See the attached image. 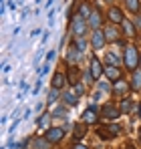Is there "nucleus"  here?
<instances>
[{"label": "nucleus", "instance_id": "1", "mask_svg": "<svg viewBox=\"0 0 141 149\" xmlns=\"http://www.w3.org/2000/svg\"><path fill=\"white\" fill-rule=\"evenodd\" d=\"M123 52H125V56H123L125 67H127L129 71H135V69H137V65H139V54H137V49H135L133 45H127Z\"/></svg>", "mask_w": 141, "mask_h": 149}, {"label": "nucleus", "instance_id": "2", "mask_svg": "<svg viewBox=\"0 0 141 149\" xmlns=\"http://www.w3.org/2000/svg\"><path fill=\"white\" fill-rule=\"evenodd\" d=\"M87 26H89L87 18H83L81 14H75V16H73V20H70V28H73V32H75V36H77V38H81V36L85 34Z\"/></svg>", "mask_w": 141, "mask_h": 149}, {"label": "nucleus", "instance_id": "3", "mask_svg": "<svg viewBox=\"0 0 141 149\" xmlns=\"http://www.w3.org/2000/svg\"><path fill=\"white\" fill-rule=\"evenodd\" d=\"M63 137H65V131H63L61 127H50L47 131V137H45V139H47L48 143H57V141H61Z\"/></svg>", "mask_w": 141, "mask_h": 149}, {"label": "nucleus", "instance_id": "4", "mask_svg": "<svg viewBox=\"0 0 141 149\" xmlns=\"http://www.w3.org/2000/svg\"><path fill=\"white\" fill-rule=\"evenodd\" d=\"M101 115H103L107 121H115L119 115H121V111H119L117 107H113V105H105V107L101 109Z\"/></svg>", "mask_w": 141, "mask_h": 149}, {"label": "nucleus", "instance_id": "5", "mask_svg": "<svg viewBox=\"0 0 141 149\" xmlns=\"http://www.w3.org/2000/svg\"><path fill=\"white\" fill-rule=\"evenodd\" d=\"M107 16H109V20H111L113 24H121V22L125 20V18H123V12L119 10L117 6H111L109 12H107Z\"/></svg>", "mask_w": 141, "mask_h": 149}, {"label": "nucleus", "instance_id": "6", "mask_svg": "<svg viewBox=\"0 0 141 149\" xmlns=\"http://www.w3.org/2000/svg\"><path fill=\"white\" fill-rule=\"evenodd\" d=\"M105 32H101V30H93V36H91V47L93 49H101L103 45H105Z\"/></svg>", "mask_w": 141, "mask_h": 149}, {"label": "nucleus", "instance_id": "7", "mask_svg": "<svg viewBox=\"0 0 141 149\" xmlns=\"http://www.w3.org/2000/svg\"><path fill=\"white\" fill-rule=\"evenodd\" d=\"M103 73H105V69L101 67V61H99L97 56H93V58H91V77H93V79H101Z\"/></svg>", "mask_w": 141, "mask_h": 149}, {"label": "nucleus", "instance_id": "8", "mask_svg": "<svg viewBox=\"0 0 141 149\" xmlns=\"http://www.w3.org/2000/svg\"><path fill=\"white\" fill-rule=\"evenodd\" d=\"M50 85H52V89H63V87L67 85V77L61 73V71H57V73L52 74V81H50Z\"/></svg>", "mask_w": 141, "mask_h": 149}, {"label": "nucleus", "instance_id": "9", "mask_svg": "<svg viewBox=\"0 0 141 149\" xmlns=\"http://www.w3.org/2000/svg\"><path fill=\"white\" fill-rule=\"evenodd\" d=\"M105 74H107V79L109 81H121V71H119L115 65H109V67H105Z\"/></svg>", "mask_w": 141, "mask_h": 149}, {"label": "nucleus", "instance_id": "10", "mask_svg": "<svg viewBox=\"0 0 141 149\" xmlns=\"http://www.w3.org/2000/svg\"><path fill=\"white\" fill-rule=\"evenodd\" d=\"M99 133H101L103 139H109V137H115L117 133H121V127H119V125H109L107 129H101Z\"/></svg>", "mask_w": 141, "mask_h": 149}, {"label": "nucleus", "instance_id": "11", "mask_svg": "<svg viewBox=\"0 0 141 149\" xmlns=\"http://www.w3.org/2000/svg\"><path fill=\"white\" fill-rule=\"evenodd\" d=\"M63 101H65L67 105L73 107V105H77V103H79V95H77L75 91H65V93H63Z\"/></svg>", "mask_w": 141, "mask_h": 149}, {"label": "nucleus", "instance_id": "12", "mask_svg": "<svg viewBox=\"0 0 141 149\" xmlns=\"http://www.w3.org/2000/svg\"><path fill=\"white\" fill-rule=\"evenodd\" d=\"M89 26L93 30H99V26H101V12L99 10H93V14L89 16Z\"/></svg>", "mask_w": 141, "mask_h": 149}, {"label": "nucleus", "instance_id": "13", "mask_svg": "<svg viewBox=\"0 0 141 149\" xmlns=\"http://www.w3.org/2000/svg\"><path fill=\"white\" fill-rule=\"evenodd\" d=\"M97 119H99V117H97V111H95L93 107H89V109H87V111L83 113V121H85V123L91 125V123H95Z\"/></svg>", "mask_w": 141, "mask_h": 149}, {"label": "nucleus", "instance_id": "14", "mask_svg": "<svg viewBox=\"0 0 141 149\" xmlns=\"http://www.w3.org/2000/svg\"><path fill=\"white\" fill-rule=\"evenodd\" d=\"M121 24H123V32H125L127 36L135 38V34H137V32H135V26H133V22H131V20H123Z\"/></svg>", "mask_w": 141, "mask_h": 149}, {"label": "nucleus", "instance_id": "15", "mask_svg": "<svg viewBox=\"0 0 141 149\" xmlns=\"http://www.w3.org/2000/svg\"><path fill=\"white\" fill-rule=\"evenodd\" d=\"M117 36H119V30L117 28H115V26H107V28H105V38H107V40H117Z\"/></svg>", "mask_w": 141, "mask_h": 149}, {"label": "nucleus", "instance_id": "16", "mask_svg": "<svg viewBox=\"0 0 141 149\" xmlns=\"http://www.w3.org/2000/svg\"><path fill=\"white\" fill-rule=\"evenodd\" d=\"M131 87H133V89H141V69H135V71H133Z\"/></svg>", "mask_w": 141, "mask_h": 149}, {"label": "nucleus", "instance_id": "17", "mask_svg": "<svg viewBox=\"0 0 141 149\" xmlns=\"http://www.w3.org/2000/svg\"><path fill=\"white\" fill-rule=\"evenodd\" d=\"M67 58H69V63H77V61L81 58V50H77L75 47H70V49H69V54H67Z\"/></svg>", "mask_w": 141, "mask_h": 149}, {"label": "nucleus", "instance_id": "18", "mask_svg": "<svg viewBox=\"0 0 141 149\" xmlns=\"http://www.w3.org/2000/svg\"><path fill=\"white\" fill-rule=\"evenodd\" d=\"M79 14H81L83 18H87V20H89V16L93 14V10L89 8V4H87V2H83V4H81V8H79Z\"/></svg>", "mask_w": 141, "mask_h": 149}, {"label": "nucleus", "instance_id": "19", "mask_svg": "<svg viewBox=\"0 0 141 149\" xmlns=\"http://www.w3.org/2000/svg\"><path fill=\"white\" fill-rule=\"evenodd\" d=\"M85 133H87L85 125H77V127H75V139H77V141H79V139H83V137H85Z\"/></svg>", "mask_w": 141, "mask_h": 149}, {"label": "nucleus", "instance_id": "20", "mask_svg": "<svg viewBox=\"0 0 141 149\" xmlns=\"http://www.w3.org/2000/svg\"><path fill=\"white\" fill-rule=\"evenodd\" d=\"M131 105H133V103H131V99H123V101H121L119 111H121V113H129V111H131Z\"/></svg>", "mask_w": 141, "mask_h": 149}, {"label": "nucleus", "instance_id": "21", "mask_svg": "<svg viewBox=\"0 0 141 149\" xmlns=\"http://www.w3.org/2000/svg\"><path fill=\"white\" fill-rule=\"evenodd\" d=\"M125 4H127V8L131 12H137L139 10V0H125Z\"/></svg>", "mask_w": 141, "mask_h": 149}, {"label": "nucleus", "instance_id": "22", "mask_svg": "<svg viewBox=\"0 0 141 149\" xmlns=\"http://www.w3.org/2000/svg\"><path fill=\"white\" fill-rule=\"evenodd\" d=\"M34 147L36 149H48V141L47 139H36L34 141Z\"/></svg>", "mask_w": 141, "mask_h": 149}, {"label": "nucleus", "instance_id": "23", "mask_svg": "<svg viewBox=\"0 0 141 149\" xmlns=\"http://www.w3.org/2000/svg\"><path fill=\"white\" fill-rule=\"evenodd\" d=\"M57 99H59V89H52V91L48 93V101L47 103H54Z\"/></svg>", "mask_w": 141, "mask_h": 149}, {"label": "nucleus", "instance_id": "24", "mask_svg": "<svg viewBox=\"0 0 141 149\" xmlns=\"http://www.w3.org/2000/svg\"><path fill=\"white\" fill-rule=\"evenodd\" d=\"M115 91H117V93H125V91H127V85H125L123 81H117V83H115Z\"/></svg>", "mask_w": 141, "mask_h": 149}, {"label": "nucleus", "instance_id": "25", "mask_svg": "<svg viewBox=\"0 0 141 149\" xmlns=\"http://www.w3.org/2000/svg\"><path fill=\"white\" fill-rule=\"evenodd\" d=\"M50 117H52V115H48V113H45V115H43V117L38 119V127H45V125L48 123V119H50Z\"/></svg>", "mask_w": 141, "mask_h": 149}, {"label": "nucleus", "instance_id": "26", "mask_svg": "<svg viewBox=\"0 0 141 149\" xmlns=\"http://www.w3.org/2000/svg\"><path fill=\"white\" fill-rule=\"evenodd\" d=\"M107 61H109V65H117L119 56H117V54H113V52H109V54H107Z\"/></svg>", "mask_w": 141, "mask_h": 149}, {"label": "nucleus", "instance_id": "27", "mask_svg": "<svg viewBox=\"0 0 141 149\" xmlns=\"http://www.w3.org/2000/svg\"><path fill=\"white\" fill-rule=\"evenodd\" d=\"M65 113H67V111H65V107H57V109L52 111V117H61V115L65 117Z\"/></svg>", "mask_w": 141, "mask_h": 149}, {"label": "nucleus", "instance_id": "28", "mask_svg": "<svg viewBox=\"0 0 141 149\" xmlns=\"http://www.w3.org/2000/svg\"><path fill=\"white\" fill-rule=\"evenodd\" d=\"M99 89H101V91H109L111 87H109V83H105V81H101V83H99Z\"/></svg>", "mask_w": 141, "mask_h": 149}, {"label": "nucleus", "instance_id": "29", "mask_svg": "<svg viewBox=\"0 0 141 149\" xmlns=\"http://www.w3.org/2000/svg\"><path fill=\"white\" fill-rule=\"evenodd\" d=\"M77 47H79V50H85V40H83V36L77 38Z\"/></svg>", "mask_w": 141, "mask_h": 149}, {"label": "nucleus", "instance_id": "30", "mask_svg": "<svg viewBox=\"0 0 141 149\" xmlns=\"http://www.w3.org/2000/svg\"><path fill=\"white\" fill-rule=\"evenodd\" d=\"M73 91H75V93H77L79 97L83 95V87H79V85H75V87H73Z\"/></svg>", "mask_w": 141, "mask_h": 149}, {"label": "nucleus", "instance_id": "31", "mask_svg": "<svg viewBox=\"0 0 141 149\" xmlns=\"http://www.w3.org/2000/svg\"><path fill=\"white\" fill-rule=\"evenodd\" d=\"M40 85H43V83H40V81H38V83H36V85H34V91H32V93H34V95H36V93H38V91H40Z\"/></svg>", "mask_w": 141, "mask_h": 149}, {"label": "nucleus", "instance_id": "32", "mask_svg": "<svg viewBox=\"0 0 141 149\" xmlns=\"http://www.w3.org/2000/svg\"><path fill=\"white\" fill-rule=\"evenodd\" d=\"M135 26H137V28H141V16H137V18H135Z\"/></svg>", "mask_w": 141, "mask_h": 149}, {"label": "nucleus", "instance_id": "33", "mask_svg": "<svg viewBox=\"0 0 141 149\" xmlns=\"http://www.w3.org/2000/svg\"><path fill=\"white\" fill-rule=\"evenodd\" d=\"M73 149H87V147H85V145H75Z\"/></svg>", "mask_w": 141, "mask_h": 149}, {"label": "nucleus", "instance_id": "34", "mask_svg": "<svg viewBox=\"0 0 141 149\" xmlns=\"http://www.w3.org/2000/svg\"><path fill=\"white\" fill-rule=\"evenodd\" d=\"M139 139H141V129H139Z\"/></svg>", "mask_w": 141, "mask_h": 149}, {"label": "nucleus", "instance_id": "35", "mask_svg": "<svg viewBox=\"0 0 141 149\" xmlns=\"http://www.w3.org/2000/svg\"><path fill=\"white\" fill-rule=\"evenodd\" d=\"M139 117H141V107H139Z\"/></svg>", "mask_w": 141, "mask_h": 149}, {"label": "nucleus", "instance_id": "36", "mask_svg": "<svg viewBox=\"0 0 141 149\" xmlns=\"http://www.w3.org/2000/svg\"><path fill=\"white\" fill-rule=\"evenodd\" d=\"M139 65H141V56H139Z\"/></svg>", "mask_w": 141, "mask_h": 149}]
</instances>
